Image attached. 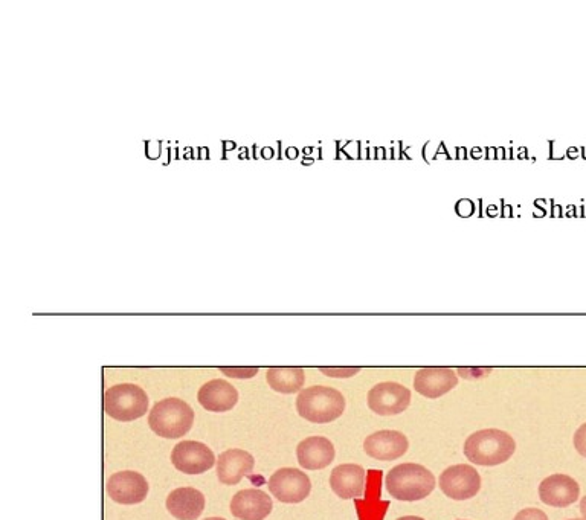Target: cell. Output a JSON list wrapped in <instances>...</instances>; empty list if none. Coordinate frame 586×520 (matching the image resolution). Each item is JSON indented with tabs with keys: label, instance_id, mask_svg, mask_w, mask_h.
Instances as JSON below:
<instances>
[{
	"label": "cell",
	"instance_id": "obj_1",
	"mask_svg": "<svg viewBox=\"0 0 586 520\" xmlns=\"http://www.w3.org/2000/svg\"><path fill=\"white\" fill-rule=\"evenodd\" d=\"M464 456L477 466L493 467L507 463L516 450L512 435L500 429L475 432L464 443Z\"/></svg>",
	"mask_w": 586,
	"mask_h": 520
},
{
	"label": "cell",
	"instance_id": "obj_2",
	"mask_svg": "<svg viewBox=\"0 0 586 520\" xmlns=\"http://www.w3.org/2000/svg\"><path fill=\"white\" fill-rule=\"evenodd\" d=\"M435 476L420 464L406 463L394 467L385 479L388 493L397 501L416 502L428 498L435 488Z\"/></svg>",
	"mask_w": 586,
	"mask_h": 520
},
{
	"label": "cell",
	"instance_id": "obj_3",
	"mask_svg": "<svg viewBox=\"0 0 586 520\" xmlns=\"http://www.w3.org/2000/svg\"><path fill=\"white\" fill-rule=\"evenodd\" d=\"M297 411L301 418L310 423H332L344 414L345 397L338 389L312 386L298 395Z\"/></svg>",
	"mask_w": 586,
	"mask_h": 520
},
{
	"label": "cell",
	"instance_id": "obj_4",
	"mask_svg": "<svg viewBox=\"0 0 586 520\" xmlns=\"http://www.w3.org/2000/svg\"><path fill=\"white\" fill-rule=\"evenodd\" d=\"M194 411L184 400L170 397L153 406L149 414V426L158 437L178 440L191 431Z\"/></svg>",
	"mask_w": 586,
	"mask_h": 520
},
{
	"label": "cell",
	"instance_id": "obj_5",
	"mask_svg": "<svg viewBox=\"0 0 586 520\" xmlns=\"http://www.w3.org/2000/svg\"><path fill=\"white\" fill-rule=\"evenodd\" d=\"M104 411L110 418L123 423L138 420L149 411V395L141 386L121 383L104 394Z\"/></svg>",
	"mask_w": 586,
	"mask_h": 520
},
{
	"label": "cell",
	"instance_id": "obj_6",
	"mask_svg": "<svg viewBox=\"0 0 586 520\" xmlns=\"http://www.w3.org/2000/svg\"><path fill=\"white\" fill-rule=\"evenodd\" d=\"M268 485L271 495L283 504H300L306 501L312 492L309 476L301 470L290 469V467L277 470L269 478Z\"/></svg>",
	"mask_w": 586,
	"mask_h": 520
},
{
	"label": "cell",
	"instance_id": "obj_7",
	"mask_svg": "<svg viewBox=\"0 0 586 520\" xmlns=\"http://www.w3.org/2000/svg\"><path fill=\"white\" fill-rule=\"evenodd\" d=\"M171 463L185 475H202L213 469L216 456L207 444L200 441H182L171 452Z\"/></svg>",
	"mask_w": 586,
	"mask_h": 520
},
{
	"label": "cell",
	"instance_id": "obj_8",
	"mask_svg": "<svg viewBox=\"0 0 586 520\" xmlns=\"http://www.w3.org/2000/svg\"><path fill=\"white\" fill-rule=\"evenodd\" d=\"M411 403V391L396 382H384L368 392V408L382 417L402 414Z\"/></svg>",
	"mask_w": 586,
	"mask_h": 520
},
{
	"label": "cell",
	"instance_id": "obj_9",
	"mask_svg": "<svg viewBox=\"0 0 586 520\" xmlns=\"http://www.w3.org/2000/svg\"><path fill=\"white\" fill-rule=\"evenodd\" d=\"M440 488L454 501H467L481 490V476L472 466L457 464L440 475Z\"/></svg>",
	"mask_w": 586,
	"mask_h": 520
},
{
	"label": "cell",
	"instance_id": "obj_10",
	"mask_svg": "<svg viewBox=\"0 0 586 520\" xmlns=\"http://www.w3.org/2000/svg\"><path fill=\"white\" fill-rule=\"evenodd\" d=\"M107 493L116 504H141L149 495V482L141 473L133 470L113 473L107 481Z\"/></svg>",
	"mask_w": 586,
	"mask_h": 520
},
{
	"label": "cell",
	"instance_id": "obj_11",
	"mask_svg": "<svg viewBox=\"0 0 586 520\" xmlns=\"http://www.w3.org/2000/svg\"><path fill=\"white\" fill-rule=\"evenodd\" d=\"M579 495L580 487L576 479L561 473L548 476L539 485V498L550 507H570L579 499Z\"/></svg>",
	"mask_w": 586,
	"mask_h": 520
},
{
	"label": "cell",
	"instance_id": "obj_12",
	"mask_svg": "<svg viewBox=\"0 0 586 520\" xmlns=\"http://www.w3.org/2000/svg\"><path fill=\"white\" fill-rule=\"evenodd\" d=\"M457 385V374L451 368H422L414 377V388L426 399H440Z\"/></svg>",
	"mask_w": 586,
	"mask_h": 520
},
{
	"label": "cell",
	"instance_id": "obj_13",
	"mask_svg": "<svg viewBox=\"0 0 586 520\" xmlns=\"http://www.w3.org/2000/svg\"><path fill=\"white\" fill-rule=\"evenodd\" d=\"M409 441L399 431H379L364 441V450L370 458L379 461H394L408 452Z\"/></svg>",
	"mask_w": 586,
	"mask_h": 520
},
{
	"label": "cell",
	"instance_id": "obj_14",
	"mask_svg": "<svg viewBox=\"0 0 586 520\" xmlns=\"http://www.w3.org/2000/svg\"><path fill=\"white\" fill-rule=\"evenodd\" d=\"M271 496L257 488L236 493L231 501L232 516L240 520H265L272 513Z\"/></svg>",
	"mask_w": 586,
	"mask_h": 520
},
{
	"label": "cell",
	"instance_id": "obj_15",
	"mask_svg": "<svg viewBox=\"0 0 586 520\" xmlns=\"http://www.w3.org/2000/svg\"><path fill=\"white\" fill-rule=\"evenodd\" d=\"M197 400L208 412H228L236 408L239 402V391L226 380H211L197 392Z\"/></svg>",
	"mask_w": 586,
	"mask_h": 520
},
{
	"label": "cell",
	"instance_id": "obj_16",
	"mask_svg": "<svg viewBox=\"0 0 586 520\" xmlns=\"http://www.w3.org/2000/svg\"><path fill=\"white\" fill-rule=\"evenodd\" d=\"M255 460L243 449H229L217 460V478L222 484L237 485L245 476L251 475Z\"/></svg>",
	"mask_w": 586,
	"mask_h": 520
},
{
	"label": "cell",
	"instance_id": "obj_17",
	"mask_svg": "<svg viewBox=\"0 0 586 520\" xmlns=\"http://www.w3.org/2000/svg\"><path fill=\"white\" fill-rule=\"evenodd\" d=\"M335 446L326 437H309L297 447L298 463L306 470H322L335 460Z\"/></svg>",
	"mask_w": 586,
	"mask_h": 520
},
{
	"label": "cell",
	"instance_id": "obj_18",
	"mask_svg": "<svg viewBox=\"0 0 586 520\" xmlns=\"http://www.w3.org/2000/svg\"><path fill=\"white\" fill-rule=\"evenodd\" d=\"M165 507L178 520H196L205 510V496L193 487L176 488L168 495Z\"/></svg>",
	"mask_w": 586,
	"mask_h": 520
},
{
	"label": "cell",
	"instance_id": "obj_19",
	"mask_svg": "<svg viewBox=\"0 0 586 520\" xmlns=\"http://www.w3.org/2000/svg\"><path fill=\"white\" fill-rule=\"evenodd\" d=\"M330 487L338 498H359L365 488L364 467L358 464H341L330 475Z\"/></svg>",
	"mask_w": 586,
	"mask_h": 520
},
{
	"label": "cell",
	"instance_id": "obj_20",
	"mask_svg": "<svg viewBox=\"0 0 586 520\" xmlns=\"http://www.w3.org/2000/svg\"><path fill=\"white\" fill-rule=\"evenodd\" d=\"M266 382L280 394H295L303 389L306 373L303 368H269Z\"/></svg>",
	"mask_w": 586,
	"mask_h": 520
},
{
	"label": "cell",
	"instance_id": "obj_21",
	"mask_svg": "<svg viewBox=\"0 0 586 520\" xmlns=\"http://www.w3.org/2000/svg\"><path fill=\"white\" fill-rule=\"evenodd\" d=\"M220 371H222L226 377L242 380L252 379V377L257 376L258 374V368H255V366H248V368H243V366H240V368H236V366H232V368H228V366H222Z\"/></svg>",
	"mask_w": 586,
	"mask_h": 520
},
{
	"label": "cell",
	"instance_id": "obj_22",
	"mask_svg": "<svg viewBox=\"0 0 586 520\" xmlns=\"http://www.w3.org/2000/svg\"><path fill=\"white\" fill-rule=\"evenodd\" d=\"M319 371L324 376L333 377V379H348V377L361 373V368H326V366H322Z\"/></svg>",
	"mask_w": 586,
	"mask_h": 520
},
{
	"label": "cell",
	"instance_id": "obj_23",
	"mask_svg": "<svg viewBox=\"0 0 586 520\" xmlns=\"http://www.w3.org/2000/svg\"><path fill=\"white\" fill-rule=\"evenodd\" d=\"M513 520H550L544 511L539 508H525V510L519 511Z\"/></svg>",
	"mask_w": 586,
	"mask_h": 520
},
{
	"label": "cell",
	"instance_id": "obj_24",
	"mask_svg": "<svg viewBox=\"0 0 586 520\" xmlns=\"http://www.w3.org/2000/svg\"><path fill=\"white\" fill-rule=\"evenodd\" d=\"M573 441L577 452L586 458V423L582 424V426L577 429L576 434H574Z\"/></svg>",
	"mask_w": 586,
	"mask_h": 520
},
{
	"label": "cell",
	"instance_id": "obj_25",
	"mask_svg": "<svg viewBox=\"0 0 586 520\" xmlns=\"http://www.w3.org/2000/svg\"><path fill=\"white\" fill-rule=\"evenodd\" d=\"M580 513H582L583 519H586V496L580 501Z\"/></svg>",
	"mask_w": 586,
	"mask_h": 520
},
{
	"label": "cell",
	"instance_id": "obj_26",
	"mask_svg": "<svg viewBox=\"0 0 586 520\" xmlns=\"http://www.w3.org/2000/svg\"><path fill=\"white\" fill-rule=\"evenodd\" d=\"M397 520H425L422 519V517H417V516H405V517H400V519Z\"/></svg>",
	"mask_w": 586,
	"mask_h": 520
},
{
	"label": "cell",
	"instance_id": "obj_27",
	"mask_svg": "<svg viewBox=\"0 0 586 520\" xmlns=\"http://www.w3.org/2000/svg\"><path fill=\"white\" fill-rule=\"evenodd\" d=\"M203 520H226V519H222V517H208V519H203Z\"/></svg>",
	"mask_w": 586,
	"mask_h": 520
},
{
	"label": "cell",
	"instance_id": "obj_28",
	"mask_svg": "<svg viewBox=\"0 0 586 520\" xmlns=\"http://www.w3.org/2000/svg\"><path fill=\"white\" fill-rule=\"evenodd\" d=\"M571 520H586V519H571Z\"/></svg>",
	"mask_w": 586,
	"mask_h": 520
}]
</instances>
